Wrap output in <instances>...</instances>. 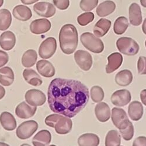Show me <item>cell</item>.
<instances>
[{
    "instance_id": "6da1fadb",
    "label": "cell",
    "mask_w": 146,
    "mask_h": 146,
    "mask_svg": "<svg viewBox=\"0 0 146 146\" xmlns=\"http://www.w3.org/2000/svg\"><path fill=\"white\" fill-rule=\"evenodd\" d=\"M90 99L88 88L77 80L54 79L47 91V102L50 110L72 118L87 104Z\"/></svg>"
},
{
    "instance_id": "7a4b0ae2",
    "label": "cell",
    "mask_w": 146,
    "mask_h": 146,
    "mask_svg": "<svg viewBox=\"0 0 146 146\" xmlns=\"http://www.w3.org/2000/svg\"><path fill=\"white\" fill-rule=\"evenodd\" d=\"M59 42L62 52L67 55L72 54L77 49L78 35L76 28L72 24H66L59 33Z\"/></svg>"
},
{
    "instance_id": "3957f363",
    "label": "cell",
    "mask_w": 146,
    "mask_h": 146,
    "mask_svg": "<svg viewBox=\"0 0 146 146\" xmlns=\"http://www.w3.org/2000/svg\"><path fill=\"white\" fill-rule=\"evenodd\" d=\"M44 122L47 126L54 128L58 135L68 134L72 127V121L70 118L57 113L47 116Z\"/></svg>"
},
{
    "instance_id": "277c9868",
    "label": "cell",
    "mask_w": 146,
    "mask_h": 146,
    "mask_svg": "<svg viewBox=\"0 0 146 146\" xmlns=\"http://www.w3.org/2000/svg\"><path fill=\"white\" fill-rule=\"evenodd\" d=\"M82 45L90 51L95 54H100L104 50V44L102 40L93 33L84 32L80 37Z\"/></svg>"
},
{
    "instance_id": "5b68a950",
    "label": "cell",
    "mask_w": 146,
    "mask_h": 146,
    "mask_svg": "<svg viewBox=\"0 0 146 146\" xmlns=\"http://www.w3.org/2000/svg\"><path fill=\"white\" fill-rule=\"evenodd\" d=\"M116 46L121 54L127 56L136 55L140 50L138 44L135 40L129 37L119 38L116 42Z\"/></svg>"
},
{
    "instance_id": "8992f818",
    "label": "cell",
    "mask_w": 146,
    "mask_h": 146,
    "mask_svg": "<svg viewBox=\"0 0 146 146\" xmlns=\"http://www.w3.org/2000/svg\"><path fill=\"white\" fill-rule=\"evenodd\" d=\"M38 123L35 120H28L22 123L17 128L16 135L21 140H26L33 136L38 129Z\"/></svg>"
},
{
    "instance_id": "52a82bcc",
    "label": "cell",
    "mask_w": 146,
    "mask_h": 146,
    "mask_svg": "<svg viewBox=\"0 0 146 146\" xmlns=\"http://www.w3.org/2000/svg\"><path fill=\"white\" fill-rule=\"evenodd\" d=\"M57 50V42L54 38L48 37L42 42L39 48L40 58L47 59L50 58Z\"/></svg>"
},
{
    "instance_id": "ba28073f",
    "label": "cell",
    "mask_w": 146,
    "mask_h": 146,
    "mask_svg": "<svg viewBox=\"0 0 146 146\" xmlns=\"http://www.w3.org/2000/svg\"><path fill=\"white\" fill-rule=\"evenodd\" d=\"M111 119L112 123L119 130H122L127 127L130 121L123 109L117 107L112 108Z\"/></svg>"
},
{
    "instance_id": "9c48e42d",
    "label": "cell",
    "mask_w": 146,
    "mask_h": 146,
    "mask_svg": "<svg viewBox=\"0 0 146 146\" xmlns=\"http://www.w3.org/2000/svg\"><path fill=\"white\" fill-rule=\"evenodd\" d=\"M25 98L28 104L33 107L42 106L46 101V96L44 93L38 89L28 90L25 93Z\"/></svg>"
},
{
    "instance_id": "30bf717a",
    "label": "cell",
    "mask_w": 146,
    "mask_h": 146,
    "mask_svg": "<svg viewBox=\"0 0 146 146\" xmlns=\"http://www.w3.org/2000/svg\"><path fill=\"white\" fill-rule=\"evenodd\" d=\"M74 59L78 66L84 71H88L92 67L93 60L87 51L78 50L74 54Z\"/></svg>"
},
{
    "instance_id": "8fae6325",
    "label": "cell",
    "mask_w": 146,
    "mask_h": 146,
    "mask_svg": "<svg viewBox=\"0 0 146 146\" xmlns=\"http://www.w3.org/2000/svg\"><path fill=\"white\" fill-rule=\"evenodd\" d=\"M131 99L130 92L126 89L115 91L111 97L112 103L118 107H123L128 104Z\"/></svg>"
},
{
    "instance_id": "7c38bea8",
    "label": "cell",
    "mask_w": 146,
    "mask_h": 146,
    "mask_svg": "<svg viewBox=\"0 0 146 146\" xmlns=\"http://www.w3.org/2000/svg\"><path fill=\"white\" fill-rule=\"evenodd\" d=\"M33 9L39 16L45 18L52 17L55 15L56 11L54 6L52 4L47 2H39L36 3L33 6Z\"/></svg>"
},
{
    "instance_id": "4fadbf2b",
    "label": "cell",
    "mask_w": 146,
    "mask_h": 146,
    "mask_svg": "<svg viewBox=\"0 0 146 146\" xmlns=\"http://www.w3.org/2000/svg\"><path fill=\"white\" fill-rule=\"evenodd\" d=\"M52 24L49 20L45 18L33 21L30 25L31 32L35 35H40L48 32L51 29Z\"/></svg>"
},
{
    "instance_id": "5bb4252c",
    "label": "cell",
    "mask_w": 146,
    "mask_h": 146,
    "mask_svg": "<svg viewBox=\"0 0 146 146\" xmlns=\"http://www.w3.org/2000/svg\"><path fill=\"white\" fill-rule=\"evenodd\" d=\"M37 110V107L31 106L25 102L19 103L15 108V114L20 119H27L33 117Z\"/></svg>"
},
{
    "instance_id": "9a60e30c",
    "label": "cell",
    "mask_w": 146,
    "mask_h": 146,
    "mask_svg": "<svg viewBox=\"0 0 146 146\" xmlns=\"http://www.w3.org/2000/svg\"><path fill=\"white\" fill-rule=\"evenodd\" d=\"M16 44L15 35L11 31H5L0 36V46L5 51H10Z\"/></svg>"
},
{
    "instance_id": "2e32d148",
    "label": "cell",
    "mask_w": 146,
    "mask_h": 146,
    "mask_svg": "<svg viewBox=\"0 0 146 146\" xmlns=\"http://www.w3.org/2000/svg\"><path fill=\"white\" fill-rule=\"evenodd\" d=\"M38 72L43 77L52 78L54 76L56 70L53 64L48 60H40L36 64Z\"/></svg>"
},
{
    "instance_id": "e0dca14e",
    "label": "cell",
    "mask_w": 146,
    "mask_h": 146,
    "mask_svg": "<svg viewBox=\"0 0 146 146\" xmlns=\"http://www.w3.org/2000/svg\"><path fill=\"white\" fill-rule=\"evenodd\" d=\"M108 63L106 66V74H111L118 69L123 62V56L120 53L114 52L108 57Z\"/></svg>"
},
{
    "instance_id": "ac0fdd59",
    "label": "cell",
    "mask_w": 146,
    "mask_h": 146,
    "mask_svg": "<svg viewBox=\"0 0 146 146\" xmlns=\"http://www.w3.org/2000/svg\"><path fill=\"white\" fill-rule=\"evenodd\" d=\"M95 113L96 119L100 122H106L111 117V109L105 102H100L95 107Z\"/></svg>"
},
{
    "instance_id": "d6986e66",
    "label": "cell",
    "mask_w": 146,
    "mask_h": 146,
    "mask_svg": "<svg viewBox=\"0 0 146 146\" xmlns=\"http://www.w3.org/2000/svg\"><path fill=\"white\" fill-rule=\"evenodd\" d=\"M52 141V135L49 131L42 130L33 137L32 144L34 146H47Z\"/></svg>"
},
{
    "instance_id": "ffe728a7",
    "label": "cell",
    "mask_w": 146,
    "mask_h": 146,
    "mask_svg": "<svg viewBox=\"0 0 146 146\" xmlns=\"http://www.w3.org/2000/svg\"><path fill=\"white\" fill-rule=\"evenodd\" d=\"M130 22L133 26H139L142 22V15L140 7L136 3L130 5L129 9Z\"/></svg>"
},
{
    "instance_id": "44dd1931",
    "label": "cell",
    "mask_w": 146,
    "mask_h": 146,
    "mask_svg": "<svg viewBox=\"0 0 146 146\" xmlns=\"http://www.w3.org/2000/svg\"><path fill=\"white\" fill-rule=\"evenodd\" d=\"M13 14L17 19L21 21H27L32 17V13L31 9L23 5H17L13 11Z\"/></svg>"
},
{
    "instance_id": "7402d4cb",
    "label": "cell",
    "mask_w": 146,
    "mask_h": 146,
    "mask_svg": "<svg viewBox=\"0 0 146 146\" xmlns=\"http://www.w3.org/2000/svg\"><path fill=\"white\" fill-rule=\"evenodd\" d=\"M0 123L7 131H13L17 127V121L14 116L8 112H4L0 115Z\"/></svg>"
},
{
    "instance_id": "603a6c76",
    "label": "cell",
    "mask_w": 146,
    "mask_h": 146,
    "mask_svg": "<svg viewBox=\"0 0 146 146\" xmlns=\"http://www.w3.org/2000/svg\"><path fill=\"white\" fill-rule=\"evenodd\" d=\"M111 27V21L107 19L101 18L96 24L94 28V33L98 38L103 37L109 31Z\"/></svg>"
},
{
    "instance_id": "cb8c5ba5",
    "label": "cell",
    "mask_w": 146,
    "mask_h": 146,
    "mask_svg": "<svg viewBox=\"0 0 146 146\" xmlns=\"http://www.w3.org/2000/svg\"><path fill=\"white\" fill-rule=\"evenodd\" d=\"M128 114L133 121H139L143 115V106L139 101H133L129 106Z\"/></svg>"
},
{
    "instance_id": "d4e9b609",
    "label": "cell",
    "mask_w": 146,
    "mask_h": 146,
    "mask_svg": "<svg viewBox=\"0 0 146 146\" xmlns=\"http://www.w3.org/2000/svg\"><path fill=\"white\" fill-rule=\"evenodd\" d=\"M24 79L29 84L33 86H40L43 81L41 77L35 70L31 69H25L23 72Z\"/></svg>"
},
{
    "instance_id": "484cf974",
    "label": "cell",
    "mask_w": 146,
    "mask_h": 146,
    "mask_svg": "<svg viewBox=\"0 0 146 146\" xmlns=\"http://www.w3.org/2000/svg\"><path fill=\"white\" fill-rule=\"evenodd\" d=\"M100 143V137L94 133L84 134L78 139L79 146H98Z\"/></svg>"
},
{
    "instance_id": "4316f807",
    "label": "cell",
    "mask_w": 146,
    "mask_h": 146,
    "mask_svg": "<svg viewBox=\"0 0 146 146\" xmlns=\"http://www.w3.org/2000/svg\"><path fill=\"white\" fill-rule=\"evenodd\" d=\"M15 79L14 73L11 68L5 66L0 69V84L4 86H9Z\"/></svg>"
},
{
    "instance_id": "83f0119b",
    "label": "cell",
    "mask_w": 146,
    "mask_h": 146,
    "mask_svg": "<svg viewBox=\"0 0 146 146\" xmlns=\"http://www.w3.org/2000/svg\"><path fill=\"white\" fill-rule=\"evenodd\" d=\"M133 80V74L127 69L119 72L115 76V82L120 86H127Z\"/></svg>"
},
{
    "instance_id": "f1b7e54d",
    "label": "cell",
    "mask_w": 146,
    "mask_h": 146,
    "mask_svg": "<svg viewBox=\"0 0 146 146\" xmlns=\"http://www.w3.org/2000/svg\"><path fill=\"white\" fill-rule=\"evenodd\" d=\"M116 9V4L112 1H105L97 7L96 14L100 17H105L113 13Z\"/></svg>"
},
{
    "instance_id": "f546056e",
    "label": "cell",
    "mask_w": 146,
    "mask_h": 146,
    "mask_svg": "<svg viewBox=\"0 0 146 146\" xmlns=\"http://www.w3.org/2000/svg\"><path fill=\"white\" fill-rule=\"evenodd\" d=\"M38 54L33 50H29L23 54L22 57V64L25 68L34 66L37 61Z\"/></svg>"
},
{
    "instance_id": "4dcf8cb0",
    "label": "cell",
    "mask_w": 146,
    "mask_h": 146,
    "mask_svg": "<svg viewBox=\"0 0 146 146\" xmlns=\"http://www.w3.org/2000/svg\"><path fill=\"white\" fill-rule=\"evenodd\" d=\"M12 22V15L7 9H0V31L8 29Z\"/></svg>"
},
{
    "instance_id": "1f68e13d",
    "label": "cell",
    "mask_w": 146,
    "mask_h": 146,
    "mask_svg": "<svg viewBox=\"0 0 146 146\" xmlns=\"http://www.w3.org/2000/svg\"><path fill=\"white\" fill-rule=\"evenodd\" d=\"M121 137L115 130L108 132L105 138V146H120Z\"/></svg>"
},
{
    "instance_id": "d6a6232c",
    "label": "cell",
    "mask_w": 146,
    "mask_h": 146,
    "mask_svg": "<svg viewBox=\"0 0 146 146\" xmlns=\"http://www.w3.org/2000/svg\"><path fill=\"white\" fill-rule=\"evenodd\" d=\"M129 27L127 19L125 17H120L115 21L113 30L116 34L121 35L124 33Z\"/></svg>"
},
{
    "instance_id": "836d02e7",
    "label": "cell",
    "mask_w": 146,
    "mask_h": 146,
    "mask_svg": "<svg viewBox=\"0 0 146 146\" xmlns=\"http://www.w3.org/2000/svg\"><path fill=\"white\" fill-rule=\"evenodd\" d=\"M90 94L92 100L95 103H100L104 99V92L102 88L99 86H94L90 90Z\"/></svg>"
},
{
    "instance_id": "e575fe53",
    "label": "cell",
    "mask_w": 146,
    "mask_h": 146,
    "mask_svg": "<svg viewBox=\"0 0 146 146\" xmlns=\"http://www.w3.org/2000/svg\"><path fill=\"white\" fill-rule=\"evenodd\" d=\"M94 14L91 12L83 13L77 18V22L81 26H86L94 19Z\"/></svg>"
},
{
    "instance_id": "d590c367",
    "label": "cell",
    "mask_w": 146,
    "mask_h": 146,
    "mask_svg": "<svg viewBox=\"0 0 146 146\" xmlns=\"http://www.w3.org/2000/svg\"><path fill=\"white\" fill-rule=\"evenodd\" d=\"M119 131L123 139L126 141H130L133 138L135 133L134 126L131 121H130L127 127L122 130H119Z\"/></svg>"
},
{
    "instance_id": "8d00e7d4",
    "label": "cell",
    "mask_w": 146,
    "mask_h": 146,
    "mask_svg": "<svg viewBox=\"0 0 146 146\" xmlns=\"http://www.w3.org/2000/svg\"><path fill=\"white\" fill-rule=\"evenodd\" d=\"M98 0H81L80 6L83 11H90L98 4Z\"/></svg>"
},
{
    "instance_id": "74e56055",
    "label": "cell",
    "mask_w": 146,
    "mask_h": 146,
    "mask_svg": "<svg viewBox=\"0 0 146 146\" xmlns=\"http://www.w3.org/2000/svg\"><path fill=\"white\" fill-rule=\"evenodd\" d=\"M138 73L140 75H146V57L141 56L137 62Z\"/></svg>"
},
{
    "instance_id": "f35d334b",
    "label": "cell",
    "mask_w": 146,
    "mask_h": 146,
    "mask_svg": "<svg viewBox=\"0 0 146 146\" xmlns=\"http://www.w3.org/2000/svg\"><path fill=\"white\" fill-rule=\"evenodd\" d=\"M54 5L60 10H65L70 5L69 0H53Z\"/></svg>"
},
{
    "instance_id": "ab89813d",
    "label": "cell",
    "mask_w": 146,
    "mask_h": 146,
    "mask_svg": "<svg viewBox=\"0 0 146 146\" xmlns=\"http://www.w3.org/2000/svg\"><path fill=\"white\" fill-rule=\"evenodd\" d=\"M9 61V56L5 51L0 50V68L5 66Z\"/></svg>"
},
{
    "instance_id": "60d3db41",
    "label": "cell",
    "mask_w": 146,
    "mask_h": 146,
    "mask_svg": "<svg viewBox=\"0 0 146 146\" xmlns=\"http://www.w3.org/2000/svg\"><path fill=\"white\" fill-rule=\"evenodd\" d=\"M133 146H146V137L144 136L137 137L134 140Z\"/></svg>"
},
{
    "instance_id": "b9f144b4",
    "label": "cell",
    "mask_w": 146,
    "mask_h": 146,
    "mask_svg": "<svg viewBox=\"0 0 146 146\" xmlns=\"http://www.w3.org/2000/svg\"><path fill=\"white\" fill-rule=\"evenodd\" d=\"M140 99L143 104L146 106V89H144L141 92Z\"/></svg>"
},
{
    "instance_id": "7bdbcfd3",
    "label": "cell",
    "mask_w": 146,
    "mask_h": 146,
    "mask_svg": "<svg viewBox=\"0 0 146 146\" xmlns=\"http://www.w3.org/2000/svg\"><path fill=\"white\" fill-rule=\"evenodd\" d=\"M38 1L39 0H21V3L25 5H31L38 2Z\"/></svg>"
},
{
    "instance_id": "ee69618b",
    "label": "cell",
    "mask_w": 146,
    "mask_h": 146,
    "mask_svg": "<svg viewBox=\"0 0 146 146\" xmlns=\"http://www.w3.org/2000/svg\"><path fill=\"white\" fill-rule=\"evenodd\" d=\"M5 95V90L2 86L0 85V100L2 99Z\"/></svg>"
},
{
    "instance_id": "f6af8a7d",
    "label": "cell",
    "mask_w": 146,
    "mask_h": 146,
    "mask_svg": "<svg viewBox=\"0 0 146 146\" xmlns=\"http://www.w3.org/2000/svg\"><path fill=\"white\" fill-rule=\"evenodd\" d=\"M142 29H143V32L146 35V18L144 19V22H143V23Z\"/></svg>"
},
{
    "instance_id": "bcb514c9",
    "label": "cell",
    "mask_w": 146,
    "mask_h": 146,
    "mask_svg": "<svg viewBox=\"0 0 146 146\" xmlns=\"http://www.w3.org/2000/svg\"><path fill=\"white\" fill-rule=\"evenodd\" d=\"M140 3L143 7L146 8V0H140Z\"/></svg>"
},
{
    "instance_id": "7dc6e473",
    "label": "cell",
    "mask_w": 146,
    "mask_h": 146,
    "mask_svg": "<svg viewBox=\"0 0 146 146\" xmlns=\"http://www.w3.org/2000/svg\"><path fill=\"white\" fill-rule=\"evenodd\" d=\"M0 146H9V145L4 142H0Z\"/></svg>"
},
{
    "instance_id": "c3c4849f",
    "label": "cell",
    "mask_w": 146,
    "mask_h": 146,
    "mask_svg": "<svg viewBox=\"0 0 146 146\" xmlns=\"http://www.w3.org/2000/svg\"><path fill=\"white\" fill-rule=\"evenodd\" d=\"M4 4V0H0V7H1Z\"/></svg>"
},
{
    "instance_id": "681fc988",
    "label": "cell",
    "mask_w": 146,
    "mask_h": 146,
    "mask_svg": "<svg viewBox=\"0 0 146 146\" xmlns=\"http://www.w3.org/2000/svg\"><path fill=\"white\" fill-rule=\"evenodd\" d=\"M21 146H31V145L28 144H22Z\"/></svg>"
},
{
    "instance_id": "f907efd6",
    "label": "cell",
    "mask_w": 146,
    "mask_h": 146,
    "mask_svg": "<svg viewBox=\"0 0 146 146\" xmlns=\"http://www.w3.org/2000/svg\"><path fill=\"white\" fill-rule=\"evenodd\" d=\"M48 146H56V145H55L54 144H52V145H48Z\"/></svg>"
},
{
    "instance_id": "816d5d0a",
    "label": "cell",
    "mask_w": 146,
    "mask_h": 146,
    "mask_svg": "<svg viewBox=\"0 0 146 146\" xmlns=\"http://www.w3.org/2000/svg\"><path fill=\"white\" fill-rule=\"evenodd\" d=\"M145 46H146V41H145Z\"/></svg>"
},
{
    "instance_id": "f5cc1de1",
    "label": "cell",
    "mask_w": 146,
    "mask_h": 146,
    "mask_svg": "<svg viewBox=\"0 0 146 146\" xmlns=\"http://www.w3.org/2000/svg\"><path fill=\"white\" fill-rule=\"evenodd\" d=\"M120 146H123V145H120Z\"/></svg>"
}]
</instances>
